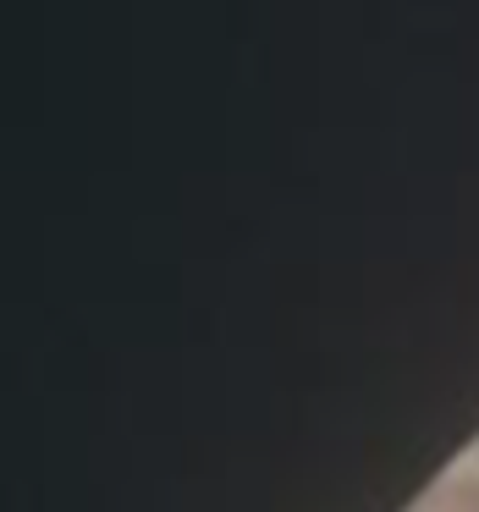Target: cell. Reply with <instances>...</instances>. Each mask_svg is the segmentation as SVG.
<instances>
[{
  "instance_id": "6da1fadb",
  "label": "cell",
  "mask_w": 479,
  "mask_h": 512,
  "mask_svg": "<svg viewBox=\"0 0 479 512\" xmlns=\"http://www.w3.org/2000/svg\"><path fill=\"white\" fill-rule=\"evenodd\" d=\"M413 512H479V474H452L441 485H430Z\"/></svg>"
}]
</instances>
